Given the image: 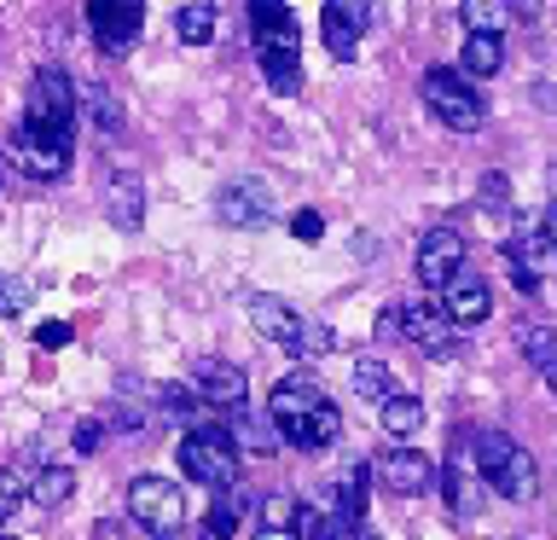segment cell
Masks as SVG:
<instances>
[{
  "label": "cell",
  "mask_w": 557,
  "mask_h": 540,
  "mask_svg": "<svg viewBox=\"0 0 557 540\" xmlns=\"http://www.w3.org/2000/svg\"><path fill=\"white\" fill-rule=\"evenodd\" d=\"M191 395L209 401V407H221V413H233V407H244V395H250V378H244V366L203 360V366H191Z\"/></svg>",
  "instance_id": "obj_13"
},
{
  "label": "cell",
  "mask_w": 557,
  "mask_h": 540,
  "mask_svg": "<svg viewBox=\"0 0 557 540\" xmlns=\"http://www.w3.org/2000/svg\"><path fill=\"white\" fill-rule=\"evenodd\" d=\"M290 233H296V238H302V244H313V238H320V233H325V221H320V209H296V216H290Z\"/></svg>",
  "instance_id": "obj_37"
},
{
  "label": "cell",
  "mask_w": 557,
  "mask_h": 540,
  "mask_svg": "<svg viewBox=\"0 0 557 540\" xmlns=\"http://www.w3.org/2000/svg\"><path fill=\"white\" fill-rule=\"evenodd\" d=\"M35 343H41V348H64L70 343V326H35Z\"/></svg>",
  "instance_id": "obj_38"
},
{
  "label": "cell",
  "mask_w": 557,
  "mask_h": 540,
  "mask_svg": "<svg viewBox=\"0 0 557 540\" xmlns=\"http://www.w3.org/2000/svg\"><path fill=\"white\" fill-rule=\"evenodd\" d=\"M174 35H181L186 47H203L209 35H215V7L209 0H191V7L174 12Z\"/></svg>",
  "instance_id": "obj_29"
},
{
  "label": "cell",
  "mask_w": 557,
  "mask_h": 540,
  "mask_svg": "<svg viewBox=\"0 0 557 540\" xmlns=\"http://www.w3.org/2000/svg\"><path fill=\"white\" fill-rule=\"evenodd\" d=\"M366 24H372V7H360V0H331V7L320 12V29H325L331 59H355Z\"/></svg>",
  "instance_id": "obj_15"
},
{
  "label": "cell",
  "mask_w": 557,
  "mask_h": 540,
  "mask_svg": "<svg viewBox=\"0 0 557 540\" xmlns=\"http://www.w3.org/2000/svg\"><path fill=\"white\" fill-rule=\"evenodd\" d=\"M261 76H268L273 94H302V59H296V41H278V47H261Z\"/></svg>",
  "instance_id": "obj_19"
},
{
  "label": "cell",
  "mask_w": 557,
  "mask_h": 540,
  "mask_svg": "<svg viewBox=\"0 0 557 540\" xmlns=\"http://www.w3.org/2000/svg\"><path fill=\"white\" fill-rule=\"evenodd\" d=\"M325 401L331 395L308 372H290L285 383H273V395H268V425L278 430V442L308 447V425H313V413H320Z\"/></svg>",
  "instance_id": "obj_3"
},
{
  "label": "cell",
  "mask_w": 557,
  "mask_h": 540,
  "mask_svg": "<svg viewBox=\"0 0 557 540\" xmlns=\"http://www.w3.org/2000/svg\"><path fill=\"white\" fill-rule=\"evenodd\" d=\"M424 105H430V116H442V128H453V134H476L482 128V94L465 82V70H447V64L424 70Z\"/></svg>",
  "instance_id": "obj_4"
},
{
  "label": "cell",
  "mask_w": 557,
  "mask_h": 540,
  "mask_svg": "<svg viewBox=\"0 0 557 540\" xmlns=\"http://www.w3.org/2000/svg\"><path fill=\"white\" fill-rule=\"evenodd\" d=\"M244 314L256 320V331L268 343H278V348H290V355H331V331L325 326H313V320H302L290 303H278V296H250L244 303Z\"/></svg>",
  "instance_id": "obj_2"
},
{
  "label": "cell",
  "mask_w": 557,
  "mask_h": 540,
  "mask_svg": "<svg viewBox=\"0 0 557 540\" xmlns=\"http://www.w3.org/2000/svg\"><path fill=\"white\" fill-rule=\"evenodd\" d=\"M70 116H76V82H70L59 64L35 70L24 122H29V128H59V134H70Z\"/></svg>",
  "instance_id": "obj_8"
},
{
  "label": "cell",
  "mask_w": 557,
  "mask_h": 540,
  "mask_svg": "<svg viewBox=\"0 0 557 540\" xmlns=\"http://www.w3.org/2000/svg\"><path fill=\"white\" fill-rule=\"evenodd\" d=\"M12 151H17V163H24L35 181H59V174L70 169V157H76L70 134H59V128H29V122L12 134Z\"/></svg>",
  "instance_id": "obj_10"
},
{
  "label": "cell",
  "mask_w": 557,
  "mask_h": 540,
  "mask_svg": "<svg viewBox=\"0 0 557 540\" xmlns=\"http://www.w3.org/2000/svg\"><path fill=\"white\" fill-rule=\"evenodd\" d=\"M505 268H511L517 291H540V273H557V244H546L540 233H522L505 244Z\"/></svg>",
  "instance_id": "obj_17"
},
{
  "label": "cell",
  "mask_w": 557,
  "mask_h": 540,
  "mask_svg": "<svg viewBox=\"0 0 557 540\" xmlns=\"http://www.w3.org/2000/svg\"><path fill=\"white\" fill-rule=\"evenodd\" d=\"M35 303V285L17 273H0V314H24Z\"/></svg>",
  "instance_id": "obj_35"
},
{
  "label": "cell",
  "mask_w": 557,
  "mask_h": 540,
  "mask_svg": "<svg viewBox=\"0 0 557 540\" xmlns=\"http://www.w3.org/2000/svg\"><path fill=\"white\" fill-rule=\"evenodd\" d=\"M459 17H465L470 35H499L505 24H511V7H499V0H465Z\"/></svg>",
  "instance_id": "obj_30"
},
{
  "label": "cell",
  "mask_w": 557,
  "mask_h": 540,
  "mask_svg": "<svg viewBox=\"0 0 557 540\" xmlns=\"http://www.w3.org/2000/svg\"><path fill=\"white\" fill-rule=\"evenodd\" d=\"M256 517H261V529H296V500L290 494H273V500L256 505Z\"/></svg>",
  "instance_id": "obj_34"
},
{
  "label": "cell",
  "mask_w": 557,
  "mask_h": 540,
  "mask_svg": "<svg viewBox=\"0 0 557 540\" xmlns=\"http://www.w3.org/2000/svg\"><path fill=\"white\" fill-rule=\"evenodd\" d=\"M383 331H400L407 343H418L424 355H453L459 338H453V320L430 303H389L383 308Z\"/></svg>",
  "instance_id": "obj_7"
},
{
  "label": "cell",
  "mask_w": 557,
  "mask_h": 540,
  "mask_svg": "<svg viewBox=\"0 0 557 540\" xmlns=\"http://www.w3.org/2000/svg\"><path fill=\"white\" fill-rule=\"evenodd\" d=\"M482 204H505V174H482Z\"/></svg>",
  "instance_id": "obj_40"
},
{
  "label": "cell",
  "mask_w": 557,
  "mask_h": 540,
  "mask_svg": "<svg viewBox=\"0 0 557 540\" xmlns=\"http://www.w3.org/2000/svg\"><path fill=\"white\" fill-rule=\"evenodd\" d=\"M24 494H29V470L24 465H0V529L12 523V512L24 505Z\"/></svg>",
  "instance_id": "obj_32"
},
{
  "label": "cell",
  "mask_w": 557,
  "mask_h": 540,
  "mask_svg": "<svg viewBox=\"0 0 557 540\" xmlns=\"http://www.w3.org/2000/svg\"><path fill=\"white\" fill-rule=\"evenodd\" d=\"M250 35H256V52L261 47H278V41H296V35H290V7L256 0V7H250Z\"/></svg>",
  "instance_id": "obj_23"
},
{
  "label": "cell",
  "mask_w": 557,
  "mask_h": 540,
  "mask_svg": "<svg viewBox=\"0 0 557 540\" xmlns=\"http://www.w3.org/2000/svg\"><path fill=\"white\" fill-rule=\"evenodd\" d=\"M517 348L540 366V372H552V366H557V331H552V326H540V320L517 326Z\"/></svg>",
  "instance_id": "obj_27"
},
{
  "label": "cell",
  "mask_w": 557,
  "mask_h": 540,
  "mask_svg": "<svg viewBox=\"0 0 557 540\" xmlns=\"http://www.w3.org/2000/svg\"><path fill=\"white\" fill-rule=\"evenodd\" d=\"M487 308H494V296H487V279L482 273H470L459 268L447 279V291H442V314L453 326H482L487 320Z\"/></svg>",
  "instance_id": "obj_16"
},
{
  "label": "cell",
  "mask_w": 557,
  "mask_h": 540,
  "mask_svg": "<svg viewBox=\"0 0 557 540\" xmlns=\"http://www.w3.org/2000/svg\"><path fill=\"white\" fill-rule=\"evenodd\" d=\"M238 459L244 453L226 442V430H191L181 442V470L186 482H203V488H238Z\"/></svg>",
  "instance_id": "obj_6"
},
{
  "label": "cell",
  "mask_w": 557,
  "mask_h": 540,
  "mask_svg": "<svg viewBox=\"0 0 557 540\" xmlns=\"http://www.w3.org/2000/svg\"><path fill=\"white\" fill-rule=\"evenodd\" d=\"M476 477L494 488L499 500H534L540 494V470L529 459V447L511 442V435H499V430L476 435Z\"/></svg>",
  "instance_id": "obj_1"
},
{
  "label": "cell",
  "mask_w": 557,
  "mask_h": 540,
  "mask_svg": "<svg viewBox=\"0 0 557 540\" xmlns=\"http://www.w3.org/2000/svg\"><path fill=\"white\" fill-rule=\"evenodd\" d=\"M372 477H377L383 494L412 500V494H424V488L435 482V465L418 447H389V453H377V459H372Z\"/></svg>",
  "instance_id": "obj_12"
},
{
  "label": "cell",
  "mask_w": 557,
  "mask_h": 540,
  "mask_svg": "<svg viewBox=\"0 0 557 540\" xmlns=\"http://www.w3.org/2000/svg\"><path fill=\"white\" fill-rule=\"evenodd\" d=\"M104 442V430L99 425H76V453H94Z\"/></svg>",
  "instance_id": "obj_39"
},
{
  "label": "cell",
  "mask_w": 557,
  "mask_h": 540,
  "mask_svg": "<svg viewBox=\"0 0 557 540\" xmlns=\"http://www.w3.org/2000/svg\"><path fill=\"white\" fill-rule=\"evenodd\" d=\"M355 395H366V401H377V407H383V401L395 395V372H389L383 360L360 355V360H355Z\"/></svg>",
  "instance_id": "obj_28"
},
{
  "label": "cell",
  "mask_w": 557,
  "mask_h": 540,
  "mask_svg": "<svg viewBox=\"0 0 557 540\" xmlns=\"http://www.w3.org/2000/svg\"><path fill=\"white\" fill-rule=\"evenodd\" d=\"M104 216H111V226H139V216H146V186H139L134 169H116L111 174V192H104Z\"/></svg>",
  "instance_id": "obj_18"
},
{
  "label": "cell",
  "mask_w": 557,
  "mask_h": 540,
  "mask_svg": "<svg viewBox=\"0 0 557 540\" xmlns=\"http://www.w3.org/2000/svg\"><path fill=\"white\" fill-rule=\"evenodd\" d=\"M82 105H87V111H94V122H99V128L104 134H122V105H116V94H111V87H82Z\"/></svg>",
  "instance_id": "obj_33"
},
{
  "label": "cell",
  "mask_w": 557,
  "mask_h": 540,
  "mask_svg": "<svg viewBox=\"0 0 557 540\" xmlns=\"http://www.w3.org/2000/svg\"><path fill=\"white\" fill-rule=\"evenodd\" d=\"M128 517H134L146 535L169 540V535L186 529V494H181L169 477H134V482H128Z\"/></svg>",
  "instance_id": "obj_5"
},
{
  "label": "cell",
  "mask_w": 557,
  "mask_h": 540,
  "mask_svg": "<svg viewBox=\"0 0 557 540\" xmlns=\"http://www.w3.org/2000/svg\"><path fill=\"white\" fill-rule=\"evenodd\" d=\"M546 383H552V390H557V366H552V372H546Z\"/></svg>",
  "instance_id": "obj_44"
},
{
  "label": "cell",
  "mask_w": 557,
  "mask_h": 540,
  "mask_svg": "<svg viewBox=\"0 0 557 540\" xmlns=\"http://www.w3.org/2000/svg\"><path fill=\"white\" fill-rule=\"evenodd\" d=\"M250 512H256V505H250V494H244V488H221V494L209 500V535H215V540H233L244 523H250Z\"/></svg>",
  "instance_id": "obj_20"
},
{
  "label": "cell",
  "mask_w": 557,
  "mask_h": 540,
  "mask_svg": "<svg viewBox=\"0 0 557 540\" xmlns=\"http://www.w3.org/2000/svg\"><path fill=\"white\" fill-rule=\"evenodd\" d=\"M29 494H35V505H47V512H52V505H64L70 494H76V470H70V465H41L29 477Z\"/></svg>",
  "instance_id": "obj_25"
},
{
  "label": "cell",
  "mask_w": 557,
  "mask_h": 540,
  "mask_svg": "<svg viewBox=\"0 0 557 540\" xmlns=\"http://www.w3.org/2000/svg\"><path fill=\"white\" fill-rule=\"evenodd\" d=\"M442 488H447V505H453L459 517L476 512V482H470L465 459H447V465H442Z\"/></svg>",
  "instance_id": "obj_31"
},
{
  "label": "cell",
  "mask_w": 557,
  "mask_h": 540,
  "mask_svg": "<svg viewBox=\"0 0 557 540\" xmlns=\"http://www.w3.org/2000/svg\"><path fill=\"white\" fill-rule=\"evenodd\" d=\"M215 216H221V226H238V233H250V226H268V221H273V186L256 181V174H244V181H226L221 198H215Z\"/></svg>",
  "instance_id": "obj_11"
},
{
  "label": "cell",
  "mask_w": 557,
  "mask_h": 540,
  "mask_svg": "<svg viewBox=\"0 0 557 540\" xmlns=\"http://www.w3.org/2000/svg\"><path fill=\"white\" fill-rule=\"evenodd\" d=\"M169 540H209V535H198V529H181V535H169Z\"/></svg>",
  "instance_id": "obj_43"
},
{
  "label": "cell",
  "mask_w": 557,
  "mask_h": 540,
  "mask_svg": "<svg viewBox=\"0 0 557 540\" xmlns=\"http://www.w3.org/2000/svg\"><path fill=\"white\" fill-rule=\"evenodd\" d=\"M540 238H546V244H557V204L546 209V226H540Z\"/></svg>",
  "instance_id": "obj_41"
},
{
  "label": "cell",
  "mask_w": 557,
  "mask_h": 540,
  "mask_svg": "<svg viewBox=\"0 0 557 540\" xmlns=\"http://www.w3.org/2000/svg\"><path fill=\"white\" fill-rule=\"evenodd\" d=\"M87 29H94V41L111 52V59H122V52L139 41V29H146V7H139V0H94V7H87Z\"/></svg>",
  "instance_id": "obj_9"
},
{
  "label": "cell",
  "mask_w": 557,
  "mask_h": 540,
  "mask_svg": "<svg viewBox=\"0 0 557 540\" xmlns=\"http://www.w3.org/2000/svg\"><path fill=\"white\" fill-rule=\"evenodd\" d=\"M465 76H499V64H505V35H465Z\"/></svg>",
  "instance_id": "obj_24"
},
{
  "label": "cell",
  "mask_w": 557,
  "mask_h": 540,
  "mask_svg": "<svg viewBox=\"0 0 557 540\" xmlns=\"http://www.w3.org/2000/svg\"><path fill=\"white\" fill-rule=\"evenodd\" d=\"M377 425H383V435H395V442H412V435L424 430V401L418 395H389L377 407Z\"/></svg>",
  "instance_id": "obj_21"
},
{
  "label": "cell",
  "mask_w": 557,
  "mask_h": 540,
  "mask_svg": "<svg viewBox=\"0 0 557 540\" xmlns=\"http://www.w3.org/2000/svg\"><path fill=\"white\" fill-rule=\"evenodd\" d=\"M337 430H343V418H337V407L325 401V407L313 413V425H308V447H331V442H337Z\"/></svg>",
  "instance_id": "obj_36"
},
{
  "label": "cell",
  "mask_w": 557,
  "mask_h": 540,
  "mask_svg": "<svg viewBox=\"0 0 557 540\" xmlns=\"http://www.w3.org/2000/svg\"><path fill=\"white\" fill-rule=\"evenodd\" d=\"M459 268H465V238L453 233V226H430V233L418 238V279L447 291V279Z\"/></svg>",
  "instance_id": "obj_14"
},
{
  "label": "cell",
  "mask_w": 557,
  "mask_h": 540,
  "mask_svg": "<svg viewBox=\"0 0 557 540\" xmlns=\"http://www.w3.org/2000/svg\"><path fill=\"white\" fill-rule=\"evenodd\" d=\"M256 540H296V529H256Z\"/></svg>",
  "instance_id": "obj_42"
},
{
  "label": "cell",
  "mask_w": 557,
  "mask_h": 540,
  "mask_svg": "<svg viewBox=\"0 0 557 540\" xmlns=\"http://www.w3.org/2000/svg\"><path fill=\"white\" fill-rule=\"evenodd\" d=\"M308 540H366L360 517L343 512V505H325V512L308 517Z\"/></svg>",
  "instance_id": "obj_26"
},
{
  "label": "cell",
  "mask_w": 557,
  "mask_h": 540,
  "mask_svg": "<svg viewBox=\"0 0 557 540\" xmlns=\"http://www.w3.org/2000/svg\"><path fill=\"white\" fill-rule=\"evenodd\" d=\"M226 442H233L238 453H244V447H256V453H261V447H273V442H278V430L268 425V413L256 418L250 407H233V413H226Z\"/></svg>",
  "instance_id": "obj_22"
}]
</instances>
